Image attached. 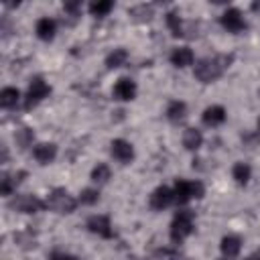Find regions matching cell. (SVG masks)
<instances>
[{"label":"cell","instance_id":"9c48e42d","mask_svg":"<svg viewBox=\"0 0 260 260\" xmlns=\"http://www.w3.org/2000/svg\"><path fill=\"white\" fill-rule=\"evenodd\" d=\"M112 93H114V98L120 100V102H130V100H134V98H136V83H134V79H130V77H120V79L116 81Z\"/></svg>","mask_w":260,"mask_h":260},{"label":"cell","instance_id":"7402d4cb","mask_svg":"<svg viewBox=\"0 0 260 260\" xmlns=\"http://www.w3.org/2000/svg\"><path fill=\"white\" fill-rule=\"evenodd\" d=\"M232 175H234V179H236L238 185H246L250 181V177H252V169L246 162H236L234 169H232Z\"/></svg>","mask_w":260,"mask_h":260},{"label":"cell","instance_id":"4316f807","mask_svg":"<svg viewBox=\"0 0 260 260\" xmlns=\"http://www.w3.org/2000/svg\"><path fill=\"white\" fill-rule=\"evenodd\" d=\"M167 24H169V28H171V32L175 37H183V24H181V18H179L177 12H169L167 14Z\"/></svg>","mask_w":260,"mask_h":260},{"label":"cell","instance_id":"cb8c5ba5","mask_svg":"<svg viewBox=\"0 0 260 260\" xmlns=\"http://www.w3.org/2000/svg\"><path fill=\"white\" fill-rule=\"evenodd\" d=\"M110 177H112V171H110V167L108 165H104V162H100V165H95L93 169H91V181L93 183H108L110 181Z\"/></svg>","mask_w":260,"mask_h":260},{"label":"cell","instance_id":"e575fe53","mask_svg":"<svg viewBox=\"0 0 260 260\" xmlns=\"http://www.w3.org/2000/svg\"><path fill=\"white\" fill-rule=\"evenodd\" d=\"M128 260H150V258H140V256H132V258H128Z\"/></svg>","mask_w":260,"mask_h":260},{"label":"cell","instance_id":"603a6c76","mask_svg":"<svg viewBox=\"0 0 260 260\" xmlns=\"http://www.w3.org/2000/svg\"><path fill=\"white\" fill-rule=\"evenodd\" d=\"M126 59H128L126 49H114V51L106 57V65H108L110 69H116V67H122V65L126 63Z\"/></svg>","mask_w":260,"mask_h":260},{"label":"cell","instance_id":"1f68e13d","mask_svg":"<svg viewBox=\"0 0 260 260\" xmlns=\"http://www.w3.org/2000/svg\"><path fill=\"white\" fill-rule=\"evenodd\" d=\"M252 12H256V14H260V0H256V2H252Z\"/></svg>","mask_w":260,"mask_h":260},{"label":"cell","instance_id":"52a82bcc","mask_svg":"<svg viewBox=\"0 0 260 260\" xmlns=\"http://www.w3.org/2000/svg\"><path fill=\"white\" fill-rule=\"evenodd\" d=\"M110 152H112V156H114L118 162H122V165H128V162L134 158V146H132L128 140H124V138L112 140Z\"/></svg>","mask_w":260,"mask_h":260},{"label":"cell","instance_id":"484cf974","mask_svg":"<svg viewBox=\"0 0 260 260\" xmlns=\"http://www.w3.org/2000/svg\"><path fill=\"white\" fill-rule=\"evenodd\" d=\"M14 140H16V144H18L20 148H26V146L32 144V140H35V132H32L30 128H20V130H16Z\"/></svg>","mask_w":260,"mask_h":260},{"label":"cell","instance_id":"3957f363","mask_svg":"<svg viewBox=\"0 0 260 260\" xmlns=\"http://www.w3.org/2000/svg\"><path fill=\"white\" fill-rule=\"evenodd\" d=\"M47 207H51L57 213H73L77 207V201L73 199V195H69L65 189L57 187L49 193L47 197Z\"/></svg>","mask_w":260,"mask_h":260},{"label":"cell","instance_id":"6da1fadb","mask_svg":"<svg viewBox=\"0 0 260 260\" xmlns=\"http://www.w3.org/2000/svg\"><path fill=\"white\" fill-rule=\"evenodd\" d=\"M234 61V55H215V57H205L201 61L195 63V77L203 83H211L215 79H219L223 75V71L230 67V63Z\"/></svg>","mask_w":260,"mask_h":260},{"label":"cell","instance_id":"7a4b0ae2","mask_svg":"<svg viewBox=\"0 0 260 260\" xmlns=\"http://www.w3.org/2000/svg\"><path fill=\"white\" fill-rule=\"evenodd\" d=\"M193 221H195V213L189 209L177 211L173 221H171V242L173 244H181L191 232H193Z\"/></svg>","mask_w":260,"mask_h":260},{"label":"cell","instance_id":"ba28073f","mask_svg":"<svg viewBox=\"0 0 260 260\" xmlns=\"http://www.w3.org/2000/svg\"><path fill=\"white\" fill-rule=\"evenodd\" d=\"M85 225H87V230H89L91 234H98L100 238H106V240L114 238L112 223H110V217H108V215H91Z\"/></svg>","mask_w":260,"mask_h":260},{"label":"cell","instance_id":"836d02e7","mask_svg":"<svg viewBox=\"0 0 260 260\" xmlns=\"http://www.w3.org/2000/svg\"><path fill=\"white\" fill-rule=\"evenodd\" d=\"M171 260H189V258H187V256H181V254H173Z\"/></svg>","mask_w":260,"mask_h":260},{"label":"cell","instance_id":"8fae6325","mask_svg":"<svg viewBox=\"0 0 260 260\" xmlns=\"http://www.w3.org/2000/svg\"><path fill=\"white\" fill-rule=\"evenodd\" d=\"M32 156H35L41 165H49V162H53L55 156H57V144H53V142H41V144H37V146L32 148Z\"/></svg>","mask_w":260,"mask_h":260},{"label":"cell","instance_id":"4dcf8cb0","mask_svg":"<svg viewBox=\"0 0 260 260\" xmlns=\"http://www.w3.org/2000/svg\"><path fill=\"white\" fill-rule=\"evenodd\" d=\"M51 260H79V258L73 256V254H67V252H53Z\"/></svg>","mask_w":260,"mask_h":260},{"label":"cell","instance_id":"2e32d148","mask_svg":"<svg viewBox=\"0 0 260 260\" xmlns=\"http://www.w3.org/2000/svg\"><path fill=\"white\" fill-rule=\"evenodd\" d=\"M22 177H26V171H18L16 175H8V173H4L2 179H0V193H2L4 197H8V195L16 189V185L22 181Z\"/></svg>","mask_w":260,"mask_h":260},{"label":"cell","instance_id":"30bf717a","mask_svg":"<svg viewBox=\"0 0 260 260\" xmlns=\"http://www.w3.org/2000/svg\"><path fill=\"white\" fill-rule=\"evenodd\" d=\"M173 201H175V199H173V189H169V187H165V185L156 187V189L152 191V195H150V207L156 209V211L167 209Z\"/></svg>","mask_w":260,"mask_h":260},{"label":"cell","instance_id":"5bb4252c","mask_svg":"<svg viewBox=\"0 0 260 260\" xmlns=\"http://www.w3.org/2000/svg\"><path fill=\"white\" fill-rule=\"evenodd\" d=\"M193 61H195V55H193V51L189 49V47H177V49H173V53H171V63L175 65V67H189V65H193Z\"/></svg>","mask_w":260,"mask_h":260},{"label":"cell","instance_id":"9a60e30c","mask_svg":"<svg viewBox=\"0 0 260 260\" xmlns=\"http://www.w3.org/2000/svg\"><path fill=\"white\" fill-rule=\"evenodd\" d=\"M201 120H203L205 126H211V128L213 126H219V124L225 122V110L221 106H209V108L203 110Z\"/></svg>","mask_w":260,"mask_h":260},{"label":"cell","instance_id":"d6a6232c","mask_svg":"<svg viewBox=\"0 0 260 260\" xmlns=\"http://www.w3.org/2000/svg\"><path fill=\"white\" fill-rule=\"evenodd\" d=\"M246 260H260V250H256V252H252V254H250V256H248Z\"/></svg>","mask_w":260,"mask_h":260},{"label":"cell","instance_id":"f1b7e54d","mask_svg":"<svg viewBox=\"0 0 260 260\" xmlns=\"http://www.w3.org/2000/svg\"><path fill=\"white\" fill-rule=\"evenodd\" d=\"M14 242H18L24 248H30V246H35V236L30 232H18V234H14Z\"/></svg>","mask_w":260,"mask_h":260},{"label":"cell","instance_id":"d6986e66","mask_svg":"<svg viewBox=\"0 0 260 260\" xmlns=\"http://www.w3.org/2000/svg\"><path fill=\"white\" fill-rule=\"evenodd\" d=\"M185 116H187V104H185V102L175 100V102L169 104V108H167V118H169L171 122L179 124V122L185 120Z\"/></svg>","mask_w":260,"mask_h":260},{"label":"cell","instance_id":"ffe728a7","mask_svg":"<svg viewBox=\"0 0 260 260\" xmlns=\"http://www.w3.org/2000/svg\"><path fill=\"white\" fill-rule=\"evenodd\" d=\"M128 14H130L132 20H136V22H148V20L152 18L154 10H152L150 4H136V6H132V8L128 10Z\"/></svg>","mask_w":260,"mask_h":260},{"label":"cell","instance_id":"83f0119b","mask_svg":"<svg viewBox=\"0 0 260 260\" xmlns=\"http://www.w3.org/2000/svg\"><path fill=\"white\" fill-rule=\"evenodd\" d=\"M98 199H100V191L93 187H87L79 193V203H83V205H93V203H98Z\"/></svg>","mask_w":260,"mask_h":260},{"label":"cell","instance_id":"d4e9b609","mask_svg":"<svg viewBox=\"0 0 260 260\" xmlns=\"http://www.w3.org/2000/svg\"><path fill=\"white\" fill-rule=\"evenodd\" d=\"M112 8H114V2L112 0H98V2H91L89 4V12L93 16H106Z\"/></svg>","mask_w":260,"mask_h":260},{"label":"cell","instance_id":"44dd1931","mask_svg":"<svg viewBox=\"0 0 260 260\" xmlns=\"http://www.w3.org/2000/svg\"><path fill=\"white\" fill-rule=\"evenodd\" d=\"M18 100H20V91L16 87H4L0 91V106L6 108V110L14 108L18 104Z\"/></svg>","mask_w":260,"mask_h":260},{"label":"cell","instance_id":"ac0fdd59","mask_svg":"<svg viewBox=\"0 0 260 260\" xmlns=\"http://www.w3.org/2000/svg\"><path fill=\"white\" fill-rule=\"evenodd\" d=\"M201 144H203V134H201V130H197V128H187V130L183 132V146H185L187 150H197Z\"/></svg>","mask_w":260,"mask_h":260},{"label":"cell","instance_id":"7c38bea8","mask_svg":"<svg viewBox=\"0 0 260 260\" xmlns=\"http://www.w3.org/2000/svg\"><path fill=\"white\" fill-rule=\"evenodd\" d=\"M173 199L179 205H185L189 199H193V181L179 179L175 183V187H173Z\"/></svg>","mask_w":260,"mask_h":260},{"label":"cell","instance_id":"e0dca14e","mask_svg":"<svg viewBox=\"0 0 260 260\" xmlns=\"http://www.w3.org/2000/svg\"><path fill=\"white\" fill-rule=\"evenodd\" d=\"M219 248H221V254L225 258H236L242 250V240L238 236H225V238H221Z\"/></svg>","mask_w":260,"mask_h":260},{"label":"cell","instance_id":"277c9868","mask_svg":"<svg viewBox=\"0 0 260 260\" xmlns=\"http://www.w3.org/2000/svg\"><path fill=\"white\" fill-rule=\"evenodd\" d=\"M49 93H51V87L47 85V81H45L43 77H32V79H30V85H28V91H26L24 108H26V110L35 108V106L41 104Z\"/></svg>","mask_w":260,"mask_h":260},{"label":"cell","instance_id":"4fadbf2b","mask_svg":"<svg viewBox=\"0 0 260 260\" xmlns=\"http://www.w3.org/2000/svg\"><path fill=\"white\" fill-rule=\"evenodd\" d=\"M35 32H37V37L41 41H53V37L57 32V22L53 18H49V16L39 18L37 20V26H35Z\"/></svg>","mask_w":260,"mask_h":260},{"label":"cell","instance_id":"f546056e","mask_svg":"<svg viewBox=\"0 0 260 260\" xmlns=\"http://www.w3.org/2000/svg\"><path fill=\"white\" fill-rule=\"evenodd\" d=\"M63 10H65V14H69L71 18H77L79 12H81V4H79V2H65V4H63Z\"/></svg>","mask_w":260,"mask_h":260},{"label":"cell","instance_id":"5b68a950","mask_svg":"<svg viewBox=\"0 0 260 260\" xmlns=\"http://www.w3.org/2000/svg\"><path fill=\"white\" fill-rule=\"evenodd\" d=\"M47 203H43L37 195H18V197H14L10 201V207L16 209V211H20V213H37Z\"/></svg>","mask_w":260,"mask_h":260},{"label":"cell","instance_id":"8992f818","mask_svg":"<svg viewBox=\"0 0 260 260\" xmlns=\"http://www.w3.org/2000/svg\"><path fill=\"white\" fill-rule=\"evenodd\" d=\"M221 26L228 30V32H242L246 28V20L242 16V12L238 8H228L223 14H221Z\"/></svg>","mask_w":260,"mask_h":260},{"label":"cell","instance_id":"d590c367","mask_svg":"<svg viewBox=\"0 0 260 260\" xmlns=\"http://www.w3.org/2000/svg\"><path fill=\"white\" fill-rule=\"evenodd\" d=\"M258 128H260V120H258Z\"/></svg>","mask_w":260,"mask_h":260},{"label":"cell","instance_id":"8d00e7d4","mask_svg":"<svg viewBox=\"0 0 260 260\" xmlns=\"http://www.w3.org/2000/svg\"><path fill=\"white\" fill-rule=\"evenodd\" d=\"M258 95H260V89H258Z\"/></svg>","mask_w":260,"mask_h":260}]
</instances>
